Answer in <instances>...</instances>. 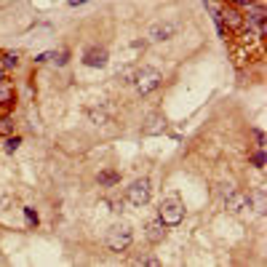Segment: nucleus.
Returning a JSON list of instances; mask_svg holds the SVG:
<instances>
[{
    "mask_svg": "<svg viewBox=\"0 0 267 267\" xmlns=\"http://www.w3.org/2000/svg\"><path fill=\"white\" fill-rule=\"evenodd\" d=\"M97 185L99 187H118L120 185V171L115 168H102L97 174Z\"/></svg>",
    "mask_w": 267,
    "mask_h": 267,
    "instance_id": "obj_11",
    "label": "nucleus"
},
{
    "mask_svg": "<svg viewBox=\"0 0 267 267\" xmlns=\"http://www.w3.org/2000/svg\"><path fill=\"white\" fill-rule=\"evenodd\" d=\"M176 32H179L176 22H171V19H158V22L150 24L147 37L152 43H166V40H171V37H176Z\"/></svg>",
    "mask_w": 267,
    "mask_h": 267,
    "instance_id": "obj_5",
    "label": "nucleus"
},
{
    "mask_svg": "<svg viewBox=\"0 0 267 267\" xmlns=\"http://www.w3.org/2000/svg\"><path fill=\"white\" fill-rule=\"evenodd\" d=\"M70 49H64V51H59V54H54V62L56 64H59V67H67V64H70Z\"/></svg>",
    "mask_w": 267,
    "mask_h": 267,
    "instance_id": "obj_21",
    "label": "nucleus"
},
{
    "mask_svg": "<svg viewBox=\"0 0 267 267\" xmlns=\"http://www.w3.org/2000/svg\"><path fill=\"white\" fill-rule=\"evenodd\" d=\"M145 238H147V243H152V246L163 243V241H166V225L160 222V219H152V222H147Z\"/></svg>",
    "mask_w": 267,
    "mask_h": 267,
    "instance_id": "obj_10",
    "label": "nucleus"
},
{
    "mask_svg": "<svg viewBox=\"0 0 267 267\" xmlns=\"http://www.w3.org/2000/svg\"><path fill=\"white\" fill-rule=\"evenodd\" d=\"M107 62H110V51L104 46H88L83 51V64L91 67V70H102V67H107Z\"/></svg>",
    "mask_w": 267,
    "mask_h": 267,
    "instance_id": "obj_8",
    "label": "nucleus"
},
{
    "mask_svg": "<svg viewBox=\"0 0 267 267\" xmlns=\"http://www.w3.org/2000/svg\"><path fill=\"white\" fill-rule=\"evenodd\" d=\"M112 211H123V200H110Z\"/></svg>",
    "mask_w": 267,
    "mask_h": 267,
    "instance_id": "obj_25",
    "label": "nucleus"
},
{
    "mask_svg": "<svg viewBox=\"0 0 267 267\" xmlns=\"http://www.w3.org/2000/svg\"><path fill=\"white\" fill-rule=\"evenodd\" d=\"M134 262H137V264H147V267H160V259H158V256H152V254H142Z\"/></svg>",
    "mask_w": 267,
    "mask_h": 267,
    "instance_id": "obj_20",
    "label": "nucleus"
},
{
    "mask_svg": "<svg viewBox=\"0 0 267 267\" xmlns=\"http://www.w3.org/2000/svg\"><path fill=\"white\" fill-rule=\"evenodd\" d=\"M163 131H166V120L160 115H152L145 126V134H163Z\"/></svg>",
    "mask_w": 267,
    "mask_h": 267,
    "instance_id": "obj_15",
    "label": "nucleus"
},
{
    "mask_svg": "<svg viewBox=\"0 0 267 267\" xmlns=\"http://www.w3.org/2000/svg\"><path fill=\"white\" fill-rule=\"evenodd\" d=\"M158 219L166 227H179L185 222V203L176 195L163 198V200H160V206H158Z\"/></svg>",
    "mask_w": 267,
    "mask_h": 267,
    "instance_id": "obj_2",
    "label": "nucleus"
},
{
    "mask_svg": "<svg viewBox=\"0 0 267 267\" xmlns=\"http://www.w3.org/2000/svg\"><path fill=\"white\" fill-rule=\"evenodd\" d=\"M163 85V72L155 70V67H139L137 78H134V88H137L139 97H147V94L158 91Z\"/></svg>",
    "mask_w": 267,
    "mask_h": 267,
    "instance_id": "obj_3",
    "label": "nucleus"
},
{
    "mask_svg": "<svg viewBox=\"0 0 267 267\" xmlns=\"http://www.w3.org/2000/svg\"><path fill=\"white\" fill-rule=\"evenodd\" d=\"M134 246V227L128 222H118L107 230V249L112 254H126Z\"/></svg>",
    "mask_w": 267,
    "mask_h": 267,
    "instance_id": "obj_1",
    "label": "nucleus"
},
{
    "mask_svg": "<svg viewBox=\"0 0 267 267\" xmlns=\"http://www.w3.org/2000/svg\"><path fill=\"white\" fill-rule=\"evenodd\" d=\"M137 72H139V64L123 67V70H118V83H120V85H134V78H137Z\"/></svg>",
    "mask_w": 267,
    "mask_h": 267,
    "instance_id": "obj_12",
    "label": "nucleus"
},
{
    "mask_svg": "<svg viewBox=\"0 0 267 267\" xmlns=\"http://www.w3.org/2000/svg\"><path fill=\"white\" fill-rule=\"evenodd\" d=\"M249 163L254 166V168H264L267 166V155H264V147H256L254 152H251V155H249Z\"/></svg>",
    "mask_w": 267,
    "mask_h": 267,
    "instance_id": "obj_16",
    "label": "nucleus"
},
{
    "mask_svg": "<svg viewBox=\"0 0 267 267\" xmlns=\"http://www.w3.org/2000/svg\"><path fill=\"white\" fill-rule=\"evenodd\" d=\"M222 195H225V208H227L230 214H243L246 208H251V206H249V195L241 193V190H235V185H233L230 190H225Z\"/></svg>",
    "mask_w": 267,
    "mask_h": 267,
    "instance_id": "obj_7",
    "label": "nucleus"
},
{
    "mask_svg": "<svg viewBox=\"0 0 267 267\" xmlns=\"http://www.w3.org/2000/svg\"><path fill=\"white\" fill-rule=\"evenodd\" d=\"M251 134H254V139H256V147H264V145H267V139H264V131H262V128H251Z\"/></svg>",
    "mask_w": 267,
    "mask_h": 267,
    "instance_id": "obj_23",
    "label": "nucleus"
},
{
    "mask_svg": "<svg viewBox=\"0 0 267 267\" xmlns=\"http://www.w3.org/2000/svg\"><path fill=\"white\" fill-rule=\"evenodd\" d=\"M19 51H0V67L3 70H16L19 67Z\"/></svg>",
    "mask_w": 267,
    "mask_h": 267,
    "instance_id": "obj_13",
    "label": "nucleus"
},
{
    "mask_svg": "<svg viewBox=\"0 0 267 267\" xmlns=\"http://www.w3.org/2000/svg\"><path fill=\"white\" fill-rule=\"evenodd\" d=\"M3 80H8V70H3V67H0V83Z\"/></svg>",
    "mask_w": 267,
    "mask_h": 267,
    "instance_id": "obj_27",
    "label": "nucleus"
},
{
    "mask_svg": "<svg viewBox=\"0 0 267 267\" xmlns=\"http://www.w3.org/2000/svg\"><path fill=\"white\" fill-rule=\"evenodd\" d=\"M6 152H16L19 150V145H22V137H19V134H11V137H6Z\"/></svg>",
    "mask_w": 267,
    "mask_h": 267,
    "instance_id": "obj_18",
    "label": "nucleus"
},
{
    "mask_svg": "<svg viewBox=\"0 0 267 267\" xmlns=\"http://www.w3.org/2000/svg\"><path fill=\"white\" fill-rule=\"evenodd\" d=\"M14 128H16V123H14V118H11V112H3L0 115V137H11L14 134Z\"/></svg>",
    "mask_w": 267,
    "mask_h": 267,
    "instance_id": "obj_14",
    "label": "nucleus"
},
{
    "mask_svg": "<svg viewBox=\"0 0 267 267\" xmlns=\"http://www.w3.org/2000/svg\"><path fill=\"white\" fill-rule=\"evenodd\" d=\"M54 54H56V51H46V54H37V56H35V64H46L49 59H54Z\"/></svg>",
    "mask_w": 267,
    "mask_h": 267,
    "instance_id": "obj_24",
    "label": "nucleus"
},
{
    "mask_svg": "<svg viewBox=\"0 0 267 267\" xmlns=\"http://www.w3.org/2000/svg\"><path fill=\"white\" fill-rule=\"evenodd\" d=\"M16 104V85L11 80L0 83V112H11Z\"/></svg>",
    "mask_w": 267,
    "mask_h": 267,
    "instance_id": "obj_9",
    "label": "nucleus"
},
{
    "mask_svg": "<svg viewBox=\"0 0 267 267\" xmlns=\"http://www.w3.org/2000/svg\"><path fill=\"white\" fill-rule=\"evenodd\" d=\"M83 3H88V0H67V6L75 8V6H83Z\"/></svg>",
    "mask_w": 267,
    "mask_h": 267,
    "instance_id": "obj_26",
    "label": "nucleus"
},
{
    "mask_svg": "<svg viewBox=\"0 0 267 267\" xmlns=\"http://www.w3.org/2000/svg\"><path fill=\"white\" fill-rule=\"evenodd\" d=\"M216 8H219V16H222V24L227 27V32H230V35H235V32L246 24V19H243V11H241V8L227 6V3L216 6Z\"/></svg>",
    "mask_w": 267,
    "mask_h": 267,
    "instance_id": "obj_6",
    "label": "nucleus"
},
{
    "mask_svg": "<svg viewBox=\"0 0 267 267\" xmlns=\"http://www.w3.org/2000/svg\"><path fill=\"white\" fill-rule=\"evenodd\" d=\"M88 120H91V123H97V126H102V123H107V120H110V115H107L104 110H91V112H88Z\"/></svg>",
    "mask_w": 267,
    "mask_h": 267,
    "instance_id": "obj_19",
    "label": "nucleus"
},
{
    "mask_svg": "<svg viewBox=\"0 0 267 267\" xmlns=\"http://www.w3.org/2000/svg\"><path fill=\"white\" fill-rule=\"evenodd\" d=\"M222 3H227V6H235V8H241V11H246L254 0H222Z\"/></svg>",
    "mask_w": 267,
    "mask_h": 267,
    "instance_id": "obj_22",
    "label": "nucleus"
},
{
    "mask_svg": "<svg viewBox=\"0 0 267 267\" xmlns=\"http://www.w3.org/2000/svg\"><path fill=\"white\" fill-rule=\"evenodd\" d=\"M150 198H152V185H150V179L147 176H139V179H134V182L126 187V200L131 206H147L150 203Z\"/></svg>",
    "mask_w": 267,
    "mask_h": 267,
    "instance_id": "obj_4",
    "label": "nucleus"
},
{
    "mask_svg": "<svg viewBox=\"0 0 267 267\" xmlns=\"http://www.w3.org/2000/svg\"><path fill=\"white\" fill-rule=\"evenodd\" d=\"M22 211H24V219H27V225H30V227H37V225H40V216H37V211H35L32 206H24Z\"/></svg>",
    "mask_w": 267,
    "mask_h": 267,
    "instance_id": "obj_17",
    "label": "nucleus"
}]
</instances>
